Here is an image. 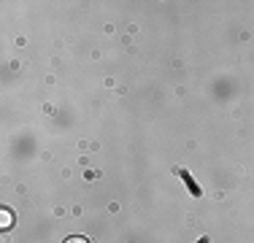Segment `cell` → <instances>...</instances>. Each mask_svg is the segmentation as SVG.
<instances>
[{
	"instance_id": "obj_1",
	"label": "cell",
	"mask_w": 254,
	"mask_h": 243,
	"mask_svg": "<svg viewBox=\"0 0 254 243\" xmlns=\"http://www.w3.org/2000/svg\"><path fill=\"white\" fill-rule=\"evenodd\" d=\"M8 224H11V214H8V211H3V227H8Z\"/></svg>"
},
{
	"instance_id": "obj_2",
	"label": "cell",
	"mask_w": 254,
	"mask_h": 243,
	"mask_svg": "<svg viewBox=\"0 0 254 243\" xmlns=\"http://www.w3.org/2000/svg\"><path fill=\"white\" fill-rule=\"evenodd\" d=\"M65 243H89V241H87V238H68Z\"/></svg>"
}]
</instances>
